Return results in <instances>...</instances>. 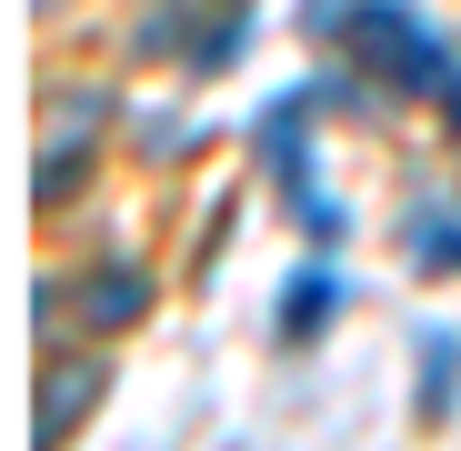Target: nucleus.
I'll return each mask as SVG.
<instances>
[{
    "label": "nucleus",
    "instance_id": "nucleus-1",
    "mask_svg": "<svg viewBox=\"0 0 461 451\" xmlns=\"http://www.w3.org/2000/svg\"><path fill=\"white\" fill-rule=\"evenodd\" d=\"M341 31H351V60L371 70V81H392V91H411V101H441V91H451V50L402 11V0H351Z\"/></svg>",
    "mask_w": 461,
    "mask_h": 451
},
{
    "label": "nucleus",
    "instance_id": "nucleus-2",
    "mask_svg": "<svg viewBox=\"0 0 461 451\" xmlns=\"http://www.w3.org/2000/svg\"><path fill=\"white\" fill-rule=\"evenodd\" d=\"M261 161H271V181H281V201H291L301 231H312V241H341V211L312 191V101L261 111Z\"/></svg>",
    "mask_w": 461,
    "mask_h": 451
},
{
    "label": "nucleus",
    "instance_id": "nucleus-3",
    "mask_svg": "<svg viewBox=\"0 0 461 451\" xmlns=\"http://www.w3.org/2000/svg\"><path fill=\"white\" fill-rule=\"evenodd\" d=\"M341 311V271L312 251L291 281H281V301H271V321H281V341H321V321Z\"/></svg>",
    "mask_w": 461,
    "mask_h": 451
},
{
    "label": "nucleus",
    "instance_id": "nucleus-4",
    "mask_svg": "<svg viewBox=\"0 0 461 451\" xmlns=\"http://www.w3.org/2000/svg\"><path fill=\"white\" fill-rule=\"evenodd\" d=\"M91 401H101V361H91V351H81V361H50V371H41V451H60L70 421H81Z\"/></svg>",
    "mask_w": 461,
    "mask_h": 451
},
{
    "label": "nucleus",
    "instance_id": "nucleus-5",
    "mask_svg": "<svg viewBox=\"0 0 461 451\" xmlns=\"http://www.w3.org/2000/svg\"><path fill=\"white\" fill-rule=\"evenodd\" d=\"M451 401H461V331H421V351H411V411L451 421Z\"/></svg>",
    "mask_w": 461,
    "mask_h": 451
},
{
    "label": "nucleus",
    "instance_id": "nucleus-6",
    "mask_svg": "<svg viewBox=\"0 0 461 451\" xmlns=\"http://www.w3.org/2000/svg\"><path fill=\"white\" fill-rule=\"evenodd\" d=\"M140 311H150V281H140V271L101 261V271L81 281V331H121V321H140Z\"/></svg>",
    "mask_w": 461,
    "mask_h": 451
},
{
    "label": "nucleus",
    "instance_id": "nucleus-7",
    "mask_svg": "<svg viewBox=\"0 0 461 451\" xmlns=\"http://www.w3.org/2000/svg\"><path fill=\"white\" fill-rule=\"evenodd\" d=\"M402 251H411V271H461V211H411L402 221Z\"/></svg>",
    "mask_w": 461,
    "mask_h": 451
},
{
    "label": "nucleus",
    "instance_id": "nucleus-8",
    "mask_svg": "<svg viewBox=\"0 0 461 451\" xmlns=\"http://www.w3.org/2000/svg\"><path fill=\"white\" fill-rule=\"evenodd\" d=\"M451 131H461V70H451Z\"/></svg>",
    "mask_w": 461,
    "mask_h": 451
}]
</instances>
